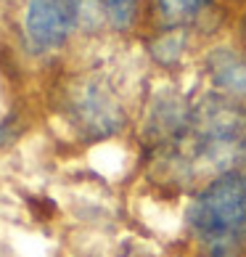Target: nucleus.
Segmentation results:
<instances>
[{
  "label": "nucleus",
  "instance_id": "5",
  "mask_svg": "<svg viewBox=\"0 0 246 257\" xmlns=\"http://www.w3.org/2000/svg\"><path fill=\"white\" fill-rule=\"evenodd\" d=\"M206 77L212 88L235 101H246V56L233 48H214L206 56Z\"/></svg>",
  "mask_w": 246,
  "mask_h": 257
},
{
  "label": "nucleus",
  "instance_id": "2",
  "mask_svg": "<svg viewBox=\"0 0 246 257\" xmlns=\"http://www.w3.org/2000/svg\"><path fill=\"white\" fill-rule=\"evenodd\" d=\"M183 220L201 257H243L246 167L206 178L188 199Z\"/></svg>",
  "mask_w": 246,
  "mask_h": 257
},
{
  "label": "nucleus",
  "instance_id": "8",
  "mask_svg": "<svg viewBox=\"0 0 246 257\" xmlns=\"http://www.w3.org/2000/svg\"><path fill=\"white\" fill-rule=\"evenodd\" d=\"M185 51V30H164L159 40L151 43V53L159 64H175L183 59Z\"/></svg>",
  "mask_w": 246,
  "mask_h": 257
},
{
  "label": "nucleus",
  "instance_id": "4",
  "mask_svg": "<svg viewBox=\"0 0 246 257\" xmlns=\"http://www.w3.org/2000/svg\"><path fill=\"white\" fill-rule=\"evenodd\" d=\"M82 0H30L24 11V40L32 53H51L74 35Z\"/></svg>",
  "mask_w": 246,
  "mask_h": 257
},
{
  "label": "nucleus",
  "instance_id": "7",
  "mask_svg": "<svg viewBox=\"0 0 246 257\" xmlns=\"http://www.w3.org/2000/svg\"><path fill=\"white\" fill-rule=\"evenodd\" d=\"M103 19L114 27L117 32H127L138 19L140 0H98Z\"/></svg>",
  "mask_w": 246,
  "mask_h": 257
},
{
  "label": "nucleus",
  "instance_id": "1",
  "mask_svg": "<svg viewBox=\"0 0 246 257\" xmlns=\"http://www.w3.org/2000/svg\"><path fill=\"white\" fill-rule=\"evenodd\" d=\"M169 170L193 178H212L246 167V106L222 93L191 103L183 127L159 144Z\"/></svg>",
  "mask_w": 246,
  "mask_h": 257
},
{
  "label": "nucleus",
  "instance_id": "3",
  "mask_svg": "<svg viewBox=\"0 0 246 257\" xmlns=\"http://www.w3.org/2000/svg\"><path fill=\"white\" fill-rule=\"evenodd\" d=\"M69 119L80 136L90 141H106L125 127V106L114 90L101 80H85L69 96Z\"/></svg>",
  "mask_w": 246,
  "mask_h": 257
},
{
  "label": "nucleus",
  "instance_id": "6",
  "mask_svg": "<svg viewBox=\"0 0 246 257\" xmlns=\"http://www.w3.org/2000/svg\"><path fill=\"white\" fill-rule=\"evenodd\" d=\"M154 3H156L159 22L167 30H185L204 11L206 0H154Z\"/></svg>",
  "mask_w": 246,
  "mask_h": 257
}]
</instances>
